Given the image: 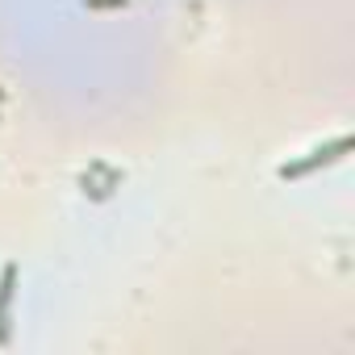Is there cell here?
<instances>
[{"label":"cell","mask_w":355,"mask_h":355,"mask_svg":"<svg viewBox=\"0 0 355 355\" xmlns=\"http://www.w3.org/2000/svg\"><path fill=\"white\" fill-rule=\"evenodd\" d=\"M343 150H347V138H334V146H330V150H313V155H309V159H301V163H284V167H280V175H284V180H288V175H305V171H313L318 163L338 159Z\"/></svg>","instance_id":"obj_1"},{"label":"cell","mask_w":355,"mask_h":355,"mask_svg":"<svg viewBox=\"0 0 355 355\" xmlns=\"http://www.w3.org/2000/svg\"><path fill=\"white\" fill-rule=\"evenodd\" d=\"M92 9H113V5H125V0H88Z\"/></svg>","instance_id":"obj_3"},{"label":"cell","mask_w":355,"mask_h":355,"mask_svg":"<svg viewBox=\"0 0 355 355\" xmlns=\"http://www.w3.org/2000/svg\"><path fill=\"white\" fill-rule=\"evenodd\" d=\"M13 280H17V268L5 263V272H0V343H5V322H9V297H13Z\"/></svg>","instance_id":"obj_2"}]
</instances>
